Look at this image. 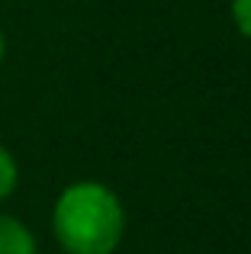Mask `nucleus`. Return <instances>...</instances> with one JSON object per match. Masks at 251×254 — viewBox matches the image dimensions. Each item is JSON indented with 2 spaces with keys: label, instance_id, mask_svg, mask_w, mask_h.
Instances as JSON below:
<instances>
[{
  "label": "nucleus",
  "instance_id": "nucleus-1",
  "mask_svg": "<svg viewBox=\"0 0 251 254\" xmlns=\"http://www.w3.org/2000/svg\"><path fill=\"white\" fill-rule=\"evenodd\" d=\"M52 229L68 254H113L123 242L126 212L110 187L81 180L62 190L52 212Z\"/></svg>",
  "mask_w": 251,
  "mask_h": 254
},
{
  "label": "nucleus",
  "instance_id": "nucleus-3",
  "mask_svg": "<svg viewBox=\"0 0 251 254\" xmlns=\"http://www.w3.org/2000/svg\"><path fill=\"white\" fill-rule=\"evenodd\" d=\"M16 180H19L16 161H13V155L6 151V145H0V203L16 190Z\"/></svg>",
  "mask_w": 251,
  "mask_h": 254
},
{
  "label": "nucleus",
  "instance_id": "nucleus-2",
  "mask_svg": "<svg viewBox=\"0 0 251 254\" xmlns=\"http://www.w3.org/2000/svg\"><path fill=\"white\" fill-rule=\"evenodd\" d=\"M0 254H36V235L19 219L0 212Z\"/></svg>",
  "mask_w": 251,
  "mask_h": 254
},
{
  "label": "nucleus",
  "instance_id": "nucleus-5",
  "mask_svg": "<svg viewBox=\"0 0 251 254\" xmlns=\"http://www.w3.org/2000/svg\"><path fill=\"white\" fill-rule=\"evenodd\" d=\"M3 52H6V39H3V29H0V62H3Z\"/></svg>",
  "mask_w": 251,
  "mask_h": 254
},
{
  "label": "nucleus",
  "instance_id": "nucleus-4",
  "mask_svg": "<svg viewBox=\"0 0 251 254\" xmlns=\"http://www.w3.org/2000/svg\"><path fill=\"white\" fill-rule=\"evenodd\" d=\"M232 19L235 29L251 39V0H232Z\"/></svg>",
  "mask_w": 251,
  "mask_h": 254
}]
</instances>
